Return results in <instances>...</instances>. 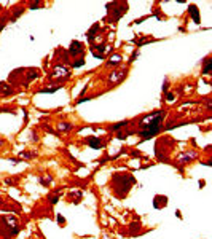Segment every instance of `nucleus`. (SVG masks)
<instances>
[{
	"label": "nucleus",
	"mask_w": 212,
	"mask_h": 239,
	"mask_svg": "<svg viewBox=\"0 0 212 239\" xmlns=\"http://www.w3.org/2000/svg\"><path fill=\"white\" fill-rule=\"evenodd\" d=\"M134 182H136V179L131 174H128V172L113 174L112 175V190L118 198H125L129 193V188H131V185Z\"/></svg>",
	"instance_id": "f257e3e1"
},
{
	"label": "nucleus",
	"mask_w": 212,
	"mask_h": 239,
	"mask_svg": "<svg viewBox=\"0 0 212 239\" xmlns=\"http://www.w3.org/2000/svg\"><path fill=\"white\" fill-rule=\"evenodd\" d=\"M125 77H126V69H121V70H113L112 74L109 75V85L120 83V81H121Z\"/></svg>",
	"instance_id": "f03ea898"
},
{
	"label": "nucleus",
	"mask_w": 212,
	"mask_h": 239,
	"mask_svg": "<svg viewBox=\"0 0 212 239\" xmlns=\"http://www.w3.org/2000/svg\"><path fill=\"white\" fill-rule=\"evenodd\" d=\"M196 156H198V153H196L195 150H190V152H185V153L179 155L177 161H179L180 164H187V163H190L192 159H195Z\"/></svg>",
	"instance_id": "7ed1b4c3"
},
{
	"label": "nucleus",
	"mask_w": 212,
	"mask_h": 239,
	"mask_svg": "<svg viewBox=\"0 0 212 239\" xmlns=\"http://www.w3.org/2000/svg\"><path fill=\"white\" fill-rule=\"evenodd\" d=\"M51 78H58V80H65L67 77H69V70L65 69V67H56L54 69V72H53V74L50 75Z\"/></svg>",
	"instance_id": "20e7f679"
},
{
	"label": "nucleus",
	"mask_w": 212,
	"mask_h": 239,
	"mask_svg": "<svg viewBox=\"0 0 212 239\" xmlns=\"http://www.w3.org/2000/svg\"><path fill=\"white\" fill-rule=\"evenodd\" d=\"M85 48H83V43L80 42H72L70 43V48H69V53L72 56H78V54H83Z\"/></svg>",
	"instance_id": "39448f33"
},
{
	"label": "nucleus",
	"mask_w": 212,
	"mask_h": 239,
	"mask_svg": "<svg viewBox=\"0 0 212 239\" xmlns=\"http://www.w3.org/2000/svg\"><path fill=\"white\" fill-rule=\"evenodd\" d=\"M88 145L91 148H96V150H101L104 147V142L99 139V137H89L88 139Z\"/></svg>",
	"instance_id": "423d86ee"
},
{
	"label": "nucleus",
	"mask_w": 212,
	"mask_h": 239,
	"mask_svg": "<svg viewBox=\"0 0 212 239\" xmlns=\"http://www.w3.org/2000/svg\"><path fill=\"white\" fill-rule=\"evenodd\" d=\"M166 204H168V198H166V196H155V203H153V206H155L156 209L166 207Z\"/></svg>",
	"instance_id": "0eeeda50"
},
{
	"label": "nucleus",
	"mask_w": 212,
	"mask_h": 239,
	"mask_svg": "<svg viewBox=\"0 0 212 239\" xmlns=\"http://www.w3.org/2000/svg\"><path fill=\"white\" fill-rule=\"evenodd\" d=\"M188 13L192 14V18H193V21H195L196 24H199V11H198V8H196L195 5L188 7Z\"/></svg>",
	"instance_id": "6e6552de"
},
{
	"label": "nucleus",
	"mask_w": 212,
	"mask_h": 239,
	"mask_svg": "<svg viewBox=\"0 0 212 239\" xmlns=\"http://www.w3.org/2000/svg\"><path fill=\"white\" fill-rule=\"evenodd\" d=\"M121 54H113V56H110V59H109V62H107V65H118L120 62H121Z\"/></svg>",
	"instance_id": "1a4fd4ad"
},
{
	"label": "nucleus",
	"mask_w": 212,
	"mask_h": 239,
	"mask_svg": "<svg viewBox=\"0 0 212 239\" xmlns=\"http://www.w3.org/2000/svg\"><path fill=\"white\" fill-rule=\"evenodd\" d=\"M98 31H99V24H94V26L89 29V32H88V40H89V42L94 40V37H96Z\"/></svg>",
	"instance_id": "9d476101"
},
{
	"label": "nucleus",
	"mask_w": 212,
	"mask_h": 239,
	"mask_svg": "<svg viewBox=\"0 0 212 239\" xmlns=\"http://www.w3.org/2000/svg\"><path fill=\"white\" fill-rule=\"evenodd\" d=\"M37 77H38V70H37V69H29V70H27V74H26L27 81H31V80H34V78H37Z\"/></svg>",
	"instance_id": "9b49d317"
},
{
	"label": "nucleus",
	"mask_w": 212,
	"mask_h": 239,
	"mask_svg": "<svg viewBox=\"0 0 212 239\" xmlns=\"http://www.w3.org/2000/svg\"><path fill=\"white\" fill-rule=\"evenodd\" d=\"M128 123H129L128 119H125V121H120V123H116L115 126H112V131H120L121 128H126V126H128Z\"/></svg>",
	"instance_id": "f8f14e48"
},
{
	"label": "nucleus",
	"mask_w": 212,
	"mask_h": 239,
	"mask_svg": "<svg viewBox=\"0 0 212 239\" xmlns=\"http://www.w3.org/2000/svg\"><path fill=\"white\" fill-rule=\"evenodd\" d=\"M210 67H212V64H210V59L207 58V59L204 61V70H203L204 75H209V74H210Z\"/></svg>",
	"instance_id": "ddd939ff"
},
{
	"label": "nucleus",
	"mask_w": 212,
	"mask_h": 239,
	"mask_svg": "<svg viewBox=\"0 0 212 239\" xmlns=\"http://www.w3.org/2000/svg\"><path fill=\"white\" fill-rule=\"evenodd\" d=\"M34 156H37V153L35 152H21L19 153V158H26V159H31V158H34Z\"/></svg>",
	"instance_id": "4468645a"
},
{
	"label": "nucleus",
	"mask_w": 212,
	"mask_h": 239,
	"mask_svg": "<svg viewBox=\"0 0 212 239\" xmlns=\"http://www.w3.org/2000/svg\"><path fill=\"white\" fill-rule=\"evenodd\" d=\"M72 128H74V126L70 125V123H59V125H58V129H59V131H70Z\"/></svg>",
	"instance_id": "2eb2a0df"
},
{
	"label": "nucleus",
	"mask_w": 212,
	"mask_h": 239,
	"mask_svg": "<svg viewBox=\"0 0 212 239\" xmlns=\"http://www.w3.org/2000/svg\"><path fill=\"white\" fill-rule=\"evenodd\" d=\"M51 182H53V177H40V183L42 185H45V186H48V185H51Z\"/></svg>",
	"instance_id": "dca6fc26"
},
{
	"label": "nucleus",
	"mask_w": 212,
	"mask_h": 239,
	"mask_svg": "<svg viewBox=\"0 0 212 239\" xmlns=\"http://www.w3.org/2000/svg\"><path fill=\"white\" fill-rule=\"evenodd\" d=\"M61 86H58V85H54L53 88H43V89H40V92H48V94H51V92H54V91H58Z\"/></svg>",
	"instance_id": "f3484780"
},
{
	"label": "nucleus",
	"mask_w": 212,
	"mask_h": 239,
	"mask_svg": "<svg viewBox=\"0 0 212 239\" xmlns=\"http://www.w3.org/2000/svg\"><path fill=\"white\" fill-rule=\"evenodd\" d=\"M72 65H74V67H81V65H85V59H83V58H78L75 62H72Z\"/></svg>",
	"instance_id": "a211bd4d"
},
{
	"label": "nucleus",
	"mask_w": 212,
	"mask_h": 239,
	"mask_svg": "<svg viewBox=\"0 0 212 239\" xmlns=\"http://www.w3.org/2000/svg\"><path fill=\"white\" fill-rule=\"evenodd\" d=\"M48 201H50V203H51V204H56V203H58V201H59V195H58V193H56V195H54V196H50V198H48Z\"/></svg>",
	"instance_id": "6ab92c4d"
},
{
	"label": "nucleus",
	"mask_w": 212,
	"mask_h": 239,
	"mask_svg": "<svg viewBox=\"0 0 212 239\" xmlns=\"http://www.w3.org/2000/svg\"><path fill=\"white\" fill-rule=\"evenodd\" d=\"M139 226H140V223H131V234H134V231H136V228L139 230Z\"/></svg>",
	"instance_id": "aec40b11"
},
{
	"label": "nucleus",
	"mask_w": 212,
	"mask_h": 239,
	"mask_svg": "<svg viewBox=\"0 0 212 239\" xmlns=\"http://www.w3.org/2000/svg\"><path fill=\"white\" fill-rule=\"evenodd\" d=\"M58 223H59V225H64V223H65V219L62 217V215H58Z\"/></svg>",
	"instance_id": "412c9836"
},
{
	"label": "nucleus",
	"mask_w": 212,
	"mask_h": 239,
	"mask_svg": "<svg viewBox=\"0 0 212 239\" xmlns=\"http://www.w3.org/2000/svg\"><path fill=\"white\" fill-rule=\"evenodd\" d=\"M166 99L168 101H174V94L172 92H166Z\"/></svg>",
	"instance_id": "4be33fe9"
},
{
	"label": "nucleus",
	"mask_w": 212,
	"mask_h": 239,
	"mask_svg": "<svg viewBox=\"0 0 212 239\" xmlns=\"http://www.w3.org/2000/svg\"><path fill=\"white\" fill-rule=\"evenodd\" d=\"M37 140H38L37 134H35V132H32V142H37Z\"/></svg>",
	"instance_id": "5701e85b"
},
{
	"label": "nucleus",
	"mask_w": 212,
	"mask_h": 239,
	"mask_svg": "<svg viewBox=\"0 0 212 239\" xmlns=\"http://www.w3.org/2000/svg\"><path fill=\"white\" fill-rule=\"evenodd\" d=\"M2 145H3V139H2V137H0V147H2Z\"/></svg>",
	"instance_id": "b1692460"
}]
</instances>
